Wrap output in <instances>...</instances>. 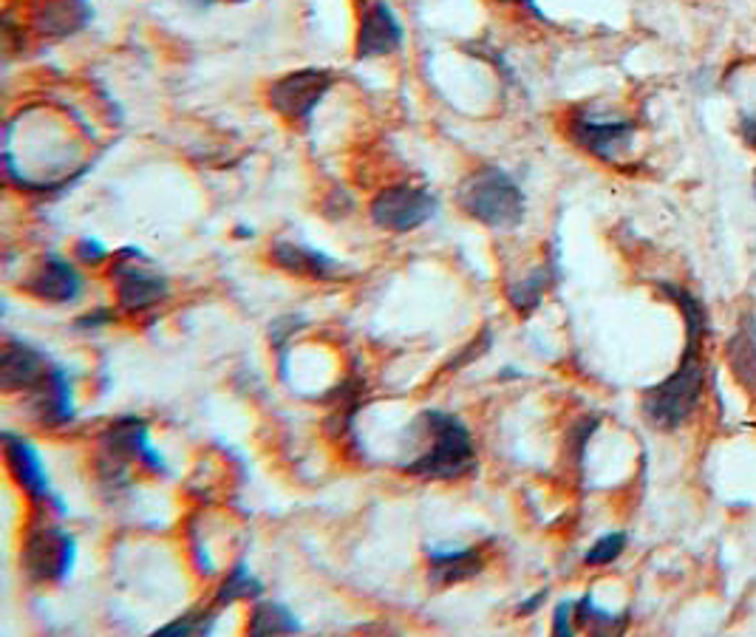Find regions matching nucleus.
<instances>
[{
    "instance_id": "nucleus-10",
    "label": "nucleus",
    "mask_w": 756,
    "mask_h": 637,
    "mask_svg": "<svg viewBox=\"0 0 756 637\" xmlns=\"http://www.w3.org/2000/svg\"><path fill=\"white\" fill-rule=\"evenodd\" d=\"M569 134L575 142L584 150H589L593 157L613 162L624 153L635 139V125L626 119H595V117H573L569 123Z\"/></svg>"
},
{
    "instance_id": "nucleus-27",
    "label": "nucleus",
    "mask_w": 756,
    "mask_h": 637,
    "mask_svg": "<svg viewBox=\"0 0 756 637\" xmlns=\"http://www.w3.org/2000/svg\"><path fill=\"white\" fill-rule=\"evenodd\" d=\"M77 255L85 261V264H99L103 258H108V250L94 238H83L77 244Z\"/></svg>"
},
{
    "instance_id": "nucleus-29",
    "label": "nucleus",
    "mask_w": 756,
    "mask_h": 637,
    "mask_svg": "<svg viewBox=\"0 0 756 637\" xmlns=\"http://www.w3.org/2000/svg\"><path fill=\"white\" fill-rule=\"evenodd\" d=\"M544 598H547V590H542L539 595H535V598H530L528 604L519 606V612H522V615H533V609H539V606L544 604Z\"/></svg>"
},
{
    "instance_id": "nucleus-28",
    "label": "nucleus",
    "mask_w": 756,
    "mask_h": 637,
    "mask_svg": "<svg viewBox=\"0 0 756 637\" xmlns=\"http://www.w3.org/2000/svg\"><path fill=\"white\" fill-rule=\"evenodd\" d=\"M739 134H743L745 142L756 150V114H745V117L739 119Z\"/></svg>"
},
{
    "instance_id": "nucleus-17",
    "label": "nucleus",
    "mask_w": 756,
    "mask_h": 637,
    "mask_svg": "<svg viewBox=\"0 0 756 637\" xmlns=\"http://www.w3.org/2000/svg\"><path fill=\"white\" fill-rule=\"evenodd\" d=\"M728 365L737 383L756 397V318L745 315L728 338Z\"/></svg>"
},
{
    "instance_id": "nucleus-23",
    "label": "nucleus",
    "mask_w": 756,
    "mask_h": 637,
    "mask_svg": "<svg viewBox=\"0 0 756 637\" xmlns=\"http://www.w3.org/2000/svg\"><path fill=\"white\" fill-rule=\"evenodd\" d=\"M262 592H264L262 581L253 578L247 566L238 564L233 573L227 575V581L222 584V590L215 592V606H230V604H235V601L258 598Z\"/></svg>"
},
{
    "instance_id": "nucleus-6",
    "label": "nucleus",
    "mask_w": 756,
    "mask_h": 637,
    "mask_svg": "<svg viewBox=\"0 0 756 637\" xmlns=\"http://www.w3.org/2000/svg\"><path fill=\"white\" fill-rule=\"evenodd\" d=\"M434 213H437V199L428 190L412 188V184L380 190L372 202V222L392 233H412L423 227Z\"/></svg>"
},
{
    "instance_id": "nucleus-14",
    "label": "nucleus",
    "mask_w": 756,
    "mask_h": 637,
    "mask_svg": "<svg viewBox=\"0 0 756 637\" xmlns=\"http://www.w3.org/2000/svg\"><path fill=\"white\" fill-rule=\"evenodd\" d=\"M26 289L34 298L49 300V304H68V300H77L79 293H83V275L66 258L49 255L40 264L38 273L26 280Z\"/></svg>"
},
{
    "instance_id": "nucleus-11",
    "label": "nucleus",
    "mask_w": 756,
    "mask_h": 637,
    "mask_svg": "<svg viewBox=\"0 0 756 637\" xmlns=\"http://www.w3.org/2000/svg\"><path fill=\"white\" fill-rule=\"evenodd\" d=\"M400 46H403V26H400V20L392 12V7L385 0L369 3L365 12L360 14L358 57H385V54L397 52Z\"/></svg>"
},
{
    "instance_id": "nucleus-19",
    "label": "nucleus",
    "mask_w": 756,
    "mask_h": 637,
    "mask_svg": "<svg viewBox=\"0 0 756 637\" xmlns=\"http://www.w3.org/2000/svg\"><path fill=\"white\" fill-rule=\"evenodd\" d=\"M660 289H663V293L680 306V312H683L685 351H700L703 338L709 335V312H705V306L700 304L698 295H691L689 289L683 287H674V284H663Z\"/></svg>"
},
{
    "instance_id": "nucleus-8",
    "label": "nucleus",
    "mask_w": 756,
    "mask_h": 637,
    "mask_svg": "<svg viewBox=\"0 0 756 637\" xmlns=\"http://www.w3.org/2000/svg\"><path fill=\"white\" fill-rule=\"evenodd\" d=\"M139 258H142V253L128 247L117 258L111 273L114 284H117L119 306H123L128 315L145 312V309H150V306H157L159 300L168 298V280L159 273H153V269L139 267Z\"/></svg>"
},
{
    "instance_id": "nucleus-30",
    "label": "nucleus",
    "mask_w": 756,
    "mask_h": 637,
    "mask_svg": "<svg viewBox=\"0 0 756 637\" xmlns=\"http://www.w3.org/2000/svg\"><path fill=\"white\" fill-rule=\"evenodd\" d=\"M502 3H519V7H528L530 12L542 14V12H539V7H535V0H502Z\"/></svg>"
},
{
    "instance_id": "nucleus-22",
    "label": "nucleus",
    "mask_w": 756,
    "mask_h": 637,
    "mask_svg": "<svg viewBox=\"0 0 756 637\" xmlns=\"http://www.w3.org/2000/svg\"><path fill=\"white\" fill-rule=\"evenodd\" d=\"M575 626L595 631V635H613V631L626 629V615L600 609L593 595H584V598L575 601Z\"/></svg>"
},
{
    "instance_id": "nucleus-4",
    "label": "nucleus",
    "mask_w": 756,
    "mask_h": 637,
    "mask_svg": "<svg viewBox=\"0 0 756 637\" xmlns=\"http://www.w3.org/2000/svg\"><path fill=\"white\" fill-rule=\"evenodd\" d=\"M20 561L32 581L60 584L72 575L74 564H77V541L54 521L38 519L29 527Z\"/></svg>"
},
{
    "instance_id": "nucleus-12",
    "label": "nucleus",
    "mask_w": 756,
    "mask_h": 637,
    "mask_svg": "<svg viewBox=\"0 0 756 637\" xmlns=\"http://www.w3.org/2000/svg\"><path fill=\"white\" fill-rule=\"evenodd\" d=\"M26 397L29 408L38 416V423L49 425V428H60V425H68L74 420L72 380L57 363L52 365V371L34 389L26 391Z\"/></svg>"
},
{
    "instance_id": "nucleus-5",
    "label": "nucleus",
    "mask_w": 756,
    "mask_h": 637,
    "mask_svg": "<svg viewBox=\"0 0 756 637\" xmlns=\"http://www.w3.org/2000/svg\"><path fill=\"white\" fill-rule=\"evenodd\" d=\"M103 463H99V470H103L105 479H117V476H125V465L128 463H139L145 465L153 474H168V465H164L162 454H159L148 439V425L137 416H123L117 423H111L105 428L103 434Z\"/></svg>"
},
{
    "instance_id": "nucleus-1",
    "label": "nucleus",
    "mask_w": 756,
    "mask_h": 637,
    "mask_svg": "<svg viewBox=\"0 0 756 637\" xmlns=\"http://www.w3.org/2000/svg\"><path fill=\"white\" fill-rule=\"evenodd\" d=\"M425 431H428L430 448L419 459L405 465V474L417 479H462L477 470V448L470 439V431L459 416L445 411H425Z\"/></svg>"
},
{
    "instance_id": "nucleus-21",
    "label": "nucleus",
    "mask_w": 756,
    "mask_h": 637,
    "mask_svg": "<svg viewBox=\"0 0 756 637\" xmlns=\"http://www.w3.org/2000/svg\"><path fill=\"white\" fill-rule=\"evenodd\" d=\"M550 284H553V269L550 267L533 269L528 278H522L519 284H513V287L508 289V298H510V304H513L515 312L519 315L533 312L535 306L542 304V298H544V293L550 289Z\"/></svg>"
},
{
    "instance_id": "nucleus-3",
    "label": "nucleus",
    "mask_w": 756,
    "mask_h": 637,
    "mask_svg": "<svg viewBox=\"0 0 756 637\" xmlns=\"http://www.w3.org/2000/svg\"><path fill=\"white\" fill-rule=\"evenodd\" d=\"M705 371L700 363V351H685L680 369L643 391V414L652 425L663 431H678L680 425L698 408L703 397Z\"/></svg>"
},
{
    "instance_id": "nucleus-31",
    "label": "nucleus",
    "mask_w": 756,
    "mask_h": 637,
    "mask_svg": "<svg viewBox=\"0 0 756 637\" xmlns=\"http://www.w3.org/2000/svg\"><path fill=\"white\" fill-rule=\"evenodd\" d=\"M235 3H244V0H235Z\"/></svg>"
},
{
    "instance_id": "nucleus-7",
    "label": "nucleus",
    "mask_w": 756,
    "mask_h": 637,
    "mask_svg": "<svg viewBox=\"0 0 756 637\" xmlns=\"http://www.w3.org/2000/svg\"><path fill=\"white\" fill-rule=\"evenodd\" d=\"M332 74L327 68H300L275 79L269 88V105L280 117L295 119V123H309L323 97L332 88Z\"/></svg>"
},
{
    "instance_id": "nucleus-16",
    "label": "nucleus",
    "mask_w": 756,
    "mask_h": 637,
    "mask_svg": "<svg viewBox=\"0 0 756 637\" xmlns=\"http://www.w3.org/2000/svg\"><path fill=\"white\" fill-rule=\"evenodd\" d=\"M275 267L287 269L289 275H307V278H338V261L323 255L320 250L300 247L292 241H278L273 247Z\"/></svg>"
},
{
    "instance_id": "nucleus-9",
    "label": "nucleus",
    "mask_w": 756,
    "mask_h": 637,
    "mask_svg": "<svg viewBox=\"0 0 756 637\" xmlns=\"http://www.w3.org/2000/svg\"><path fill=\"white\" fill-rule=\"evenodd\" d=\"M3 448H7V465L18 481V488L26 490L38 505H49L57 513H66V505L57 499V493L49 485V474L43 468L38 448L18 434H3Z\"/></svg>"
},
{
    "instance_id": "nucleus-32",
    "label": "nucleus",
    "mask_w": 756,
    "mask_h": 637,
    "mask_svg": "<svg viewBox=\"0 0 756 637\" xmlns=\"http://www.w3.org/2000/svg\"><path fill=\"white\" fill-rule=\"evenodd\" d=\"M754 190H756V179H754Z\"/></svg>"
},
{
    "instance_id": "nucleus-24",
    "label": "nucleus",
    "mask_w": 756,
    "mask_h": 637,
    "mask_svg": "<svg viewBox=\"0 0 756 637\" xmlns=\"http://www.w3.org/2000/svg\"><path fill=\"white\" fill-rule=\"evenodd\" d=\"M219 612H184L182 618L173 620V624L162 626L157 635L173 637V635H210L215 626Z\"/></svg>"
},
{
    "instance_id": "nucleus-25",
    "label": "nucleus",
    "mask_w": 756,
    "mask_h": 637,
    "mask_svg": "<svg viewBox=\"0 0 756 637\" xmlns=\"http://www.w3.org/2000/svg\"><path fill=\"white\" fill-rule=\"evenodd\" d=\"M626 533H607L600 535L598 541H595L593 546L587 550V555H584V561H587L589 566H607L613 564V561H618V555L626 550Z\"/></svg>"
},
{
    "instance_id": "nucleus-26",
    "label": "nucleus",
    "mask_w": 756,
    "mask_h": 637,
    "mask_svg": "<svg viewBox=\"0 0 756 637\" xmlns=\"http://www.w3.org/2000/svg\"><path fill=\"white\" fill-rule=\"evenodd\" d=\"M553 631L561 637L573 635L575 631V601H561V604L555 606Z\"/></svg>"
},
{
    "instance_id": "nucleus-13",
    "label": "nucleus",
    "mask_w": 756,
    "mask_h": 637,
    "mask_svg": "<svg viewBox=\"0 0 756 637\" xmlns=\"http://www.w3.org/2000/svg\"><path fill=\"white\" fill-rule=\"evenodd\" d=\"M52 360L26 343L9 340L0 358V385L7 391H29L52 371Z\"/></svg>"
},
{
    "instance_id": "nucleus-15",
    "label": "nucleus",
    "mask_w": 756,
    "mask_h": 637,
    "mask_svg": "<svg viewBox=\"0 0 756 637\" xmlns=\"http://www.w3.org/2000/svg\"><path fill=\"white\" fill-rule=\"evenodd\" d=\"M485 570V555L477 546L465 550H430L428 553V581L434 586H454L470 581Z\"/></svg>"
},
{
    "instance_id": "nucleus-2",
    "label": "nucleus",
    "mask_w": 756,
    "mask_h": 637,
    "mask_svg": "<svg viewBox=\"0 0 756 637\" xmlns=\"http://www.w3.org/2000/svg\"><path fill=\"white\" fill-rule=\"evenodd\" d=\"M459 208L493 230H510L524 219L522 188L499 168H479L459 188Z\"/></svg>"
},
{
    "instance_id": "nucleus-20",
    "label": "nucleus",
    "mask_w": 756,
    "mask_h": 637,
    "mask_svg": "<svg viewBox=\"0 0 756 637\" xmlns=\"http://www.w3.org/2000/svg\"><path fill=\"white\" fill-rule=\"evenodd\" d=\"M289 631H300V620L284 604H258L249 618V635H289Z\"/></svg>"
},
{
    "instance_id": "nucleus-18",
    "label": "nucleus",
    "mask_w": 756,
    "mask_h": 637,
    "mask_svg": "<svg viewBox=\"0 0 756 637\" xmlns=\"http://www.w3.org/2000/svg\"><path fill=\"white\" fill-rule=\"evenodd\" d=\"M92 20L88 0H46L38 14V29L49 38H66L79 32Z\"/></svg>"
}]
</instances>
